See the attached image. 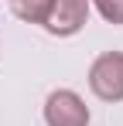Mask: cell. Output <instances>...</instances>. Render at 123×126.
Returning <instances> with one entry per match:
<instances>
[{"instance_id": "6da1fadb", "label": "cell", "mask_w": 123, "mask_h": 126, "mask_svg": "<svg viewBox=\"0 0 123 126\" xmlns=\"http://www.w3.org/2000/svg\"><path fill=\"white\" fill-rule=\"evenodd\" d=\"M89 89L102 102H123V51H102L89 65Z\"/></svg>"}, {"instance_id": "7a4b0ae2", "label": "cell", "mask_w": 123, "mask_h": 126, "mask_svg": "<svg viewBox=\"0 0 123 126\" xmlns=\"http://www.w3.org/2000/svg\"><path fill=\"white\" fill-rule=\"evenodd\" d=\"M89 119H92L89 106L72 89H55L44 99V123L48 126H89Z\"/></svg>"}, {"instance_id": "3957f363", "label": "cell", "mask_w": 123, "mask_h": 126, "mask_svg": "<svg viewBox=\"0 0 123 126\" xmlns=\"http://www.w3.org/2000/svg\"><path fill=\"white\" fill-rule=\"evenodd\" d=\"M89 24V0H51L44 31L55 38H72Z\"/></svg>"}, {"instance_id": "277c9868", "label": "cell", "mask_w": 123, "mask_h": 126, "mask_svg": "<svg viewBox=\"0 0 123 126\" xmlns=\"http://www.w3.org/2000/svg\"><path fill=\"white\" fill-rule=\"evenodd\" d=\"M48 10H51V0H10V14L20 17L24 24H41L44 27Z\"/></svg>"}, {"instance_id": "5b68a950", "label": "cell", "mask_w": 123, "mask_h": 126, "mask_svg": "<svg viewBox=\"0 0 123 126\" xmlns=\"http://www.w3.org/2000/svg\"><path fill=\"white\" fill-rule=\"evenodd\" d=\"M96 10L106 24H123V0H96Z\"/></svg>"}]
</instances>
